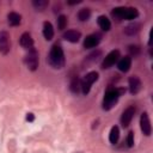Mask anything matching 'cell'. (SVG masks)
I'll list each match as a JSON object with an SVG mask.
<instances>
[{"label": "cell", "mask_w": 153, "mask_h": 153, "mask_svg": "<svg viewBox=\"0 0 153 153\" xmlns=\"http://www.w3.org/2000/svg\"><path fill=\"white\" fill-rule=\"evenodd\" d=\"M139 51H140V49H139L137 45H130V47H129V53H130L133 56H137V55H139Z\"/></svg>", "instance_id": "cell-27"}, {"label": "cell", "mask_w": 153, "mask_h": 153, "mask_svg": "<svg viewBox=\"0 0 153 153\" xmlns=\"http://www.w3.org/2000/svg\"><path fill=\"white\" fill-rule=\"evenodd\" d=\"M118 60H120V51L118 50H112L104 57V60L102 62V68L103 69H108L111 66H114Z\"/></svg>", "instance_id": "cell-6"}, {"label": "cell", "mask_w": 153, "mask_h": 153, "mask_svg": "<svg viewBox=\"0 0 153 153\" xmlns=\"http://www.w3.org/2000/svg\"><path fill=\"white\" fill-rule=\"evenodd\" d=\"M69 88L73 93H78L79 90H80V80L78 76H74L72 80H71V84H69Z\"/></svg>", "instance_id": "cell-23"}, {"label": "cell", "mask_w": 153, "mask_h": 153, "mask_svg": "<svg viewBox=\"0 0 153 153\" xmlns=\"http://www.w3.org/2000/svg\"><path fill=\"white\" fill-rule=\"evenodd\" d=\"M26 120H27L29 122H32V121L35 120V117H33V114H31V112H30V114H27V115H26Z\"/></svg>", "instance_id": "cell-28"}, {"label": "cell", "mask_w": 153, "mask_h": 153, "mask_svg": "<svg viewBox=\"0 0 153 153\" xmlns=\"http://www.w3.org/2000/svg\"><path fill=\"white\" fill-rule=\"evenodd\" d=\"M97 22H98L99 27H100L103 31H109V30L111 29V23H110V20L108 19V17H105V16H99Z\"/></svg>", "instance_id": "cell-16"}, {"label": "cell", "mask_w": 153, "mask_h": 153, "mask_svg": "<svg viewBox=\"0 0 153 153\" xmlns=\"http://www.w3.org/2000/svg\"><path fill=\"white\" fill-rule=\"evenodd\" d=\"M43 36L47 41H50L53 39L54 37V29H53V25L50 22H44L43 23Z\"/></svg>", "instance_id": "cell-14"}, {"label": "cell", "mask_w": 153, "mask_h": 153, "mask_svg": "<svg viewBox=\"0 0 153 153\" xmlns=\"http://www.w3.org/2000/svg\"><path fill=\"white\" fill-rule=\"evenodd\" d=\"M137 16H139V12H137L136 8H134V7H126V11H124V19L131 20V19L137 18Z\"/></svg>", "instance_id": "cell-18"}, {"label": "cell", "mask_w": 153, "mask_h": 153, "mask_svg": "<svg viewBox=\"0 0 153 153\" xmlns=\"http://www.w3.org/2000/svg\"><path fill=\"white\" fill-rule=\"evenodd\" d=\"M7 22L11 26H17L22 23V16L16 12H11L7 14Z\"/></svg>", "instance_id": "cell-15"}, {"label": "cell", "mask_w": 153, "mask_h": 153, "mask_svg": "<svg viewBox=\"0 0 153 153\" xmlns=\"http://www.w3.org/2000/svg\"><path fill=\"white\" fill-rule=\"evenodd\" d=\"M128 85H129V91H130L131 94H136L141 90V80L136 75H133V76L129 78Z\"/></svg>", "instance_id": "cell-10"}, {"label": "cell", "mask_w": 153, "mask_h": 153, "mask_svg": "<svg viewBox=\"0 0 153 153\" xmlns=\"http://www.w3.org/2000/svg\"><path fill=\"white\" fill-rule=\"evenodd\" d=\"M121 90L117 88H109L106 90L105 94H104V99H103V109L104 110H110L115 106V104L117 103L120 96H121Z\"/></svg>", "instance_id": "cell-2"}, {"label": "cell", "mask_w": 153, "mask_h": 153, "mask_svg": "<svg viewBox=\"0 0 153 153\" xmlns=\"http://www.w3.org/2000/svg\"><path fill=\"white\" fill-rule=\"evenodd\" d=\"M134 114H135V108H134L133 105L128 106V108L122 112V116H121V124H122V127L127 128V127L130 124V122H131V120H133V117H134Z\"/></svg>", "instance_id": "cell-7"}, {"label": "cell", "mask_w": 153, "mask_h": 153, "mask_svg": "<svg viewBox=\"0 0 153 153\" xmlns=\"http://www.w3.org/2000/svg\"><path fill=\"white\" fill-rule=\"evenodd\" d=\"M97 80H98V73L97 72H90V73H87L82 78V80L80 81V88H81L82 93L84 94H88L90 91H91V86Z\"/></svg>", "instance_id": "cell-3"}, {"label": "cell", "mask_w": 153, "mask_h": 153, "mask_svg": "<svg viewBox=\"0 0 153 153\" xmlns=\"http://www.w3.org/2000/svg\"><path fill=\"white\" fill-rule=\"evenodd\" d=\"M25 65L30 71H36L38 68V53L35 48L27 50L25 55Z\"/></svg>", "instance_id": "cell-4"}, {"label": "cell", "mask_w": 153, "mask_h": 153, "mask_svg": "<svg viewBox=\"0 0 153 153\" xmlns=\"http://www.w3.org/2000/svg\"><path fill=\"white\" fill-rule=\"evenodd\" d=\"M102 56V53L99 51V50H96V51H93L92 54H90L88 56H87V61H90V62H97L98 60H99V57Z\"/></svg>", "instance_id": "cell-25"}, {"label": "cell", "mask_w": 153, "mask_h": 153, "mask_svg": "<svg viewBox=\"0 0 153 153\" xmlns=\"http://www.w3.org/2000/svg\"><path fill=\"white\" fill-rule=\"evenodd\" d=\"M48 63L57 69H61L65 66V54L62 48L59 44H55L51 47L49 55H48Z\"/></svg>", "instance_id": "cell-1"}, {"label": "cell", "mask_w": 153, "mask_h": 153, "mask_svg": "<svg viewBox=\"0 0 153 153\" xmlns=\"http://www.w3.org/2000/svg\"><path fill=\"white\" fill-rule=\"evenodd\" d=\"M80 37H81V33L79 31H76V30H67L66 32H63V38L66 41L71 42V43L79 42Z\"/></svg>", "instance_id": "cell-11"}, {"label": "cell", "mask_w": 153, "mask_h": 153, "mask_svg": "<svg viewBox=\"0 0 153 153\" xmlns=\"http://www.w3.org/2000/svg\"><path fill=\"white\" fill-rule=\"evenodd\" d=\"M90 17H91V11H90V8H81V10L78 12V18H79V20H81V22L88 20Z\"/></svg>", "instance_id": "cell-22"}, {"label": "cell", "mask_w": 153, "mask_h": 153, "mask_svg": "<svg viewBox=\"0 0 153 153\" xmlns=\"http://www.w3.org/2000/svg\"><path fill=\"white\" fill-rule=\"evenodd\" d=\"M124 11H126V7H116L111 11V16L117 20H122L124 19Z\"/></svg>", "instance_id": "cell-19"}, {"label": "cell", "mask_w": 153, "mask_h": 153, "mask_svg": "<svg viewBox=\"0 0 153 153\" xmlns=\"http://www.w3.org/2000/svg\"><path fill=\"white\" fill-rule=\"evenodd\" d=\"M19 42H20V45L23 48H25L26 50L33 48V39H32V37H31V35L29 32H24L20 36V41Z\"/></svg>", "instance_id": "cell-13"}, {"label": "cell", "mask_w": 153, "mask_h": 153, "mask_svg": "<svg viewBox=\"0 0 153 153\" xmlns=\"http://www.w3.org/2000/svg\"><path fill=\"white\" fill-rule=\"evenodd\" d=\"M11 50V37L7 31H0V53L2 55L8 54Z\"/></svg>", "instance_id": "cell-5"}, {"label": "cell", "mask_w": 153, "mask_h": 153, "mask_svg": "<svg viewBox=\"0 0 153 153\" xmlns=\"http://www.w3.org/2000/svg\"><path fill=\"white\" fill-rule=\"evenodd\" d=\"M99 42H100V36L97 33H92V35H88L84 39V47L86 49H91V48L97 47L99 44Z\"/></svg>", "instance_id": "cell-9"}, {"label": "cell", "mask_w": 153, "mask_h": 153, "mask_svg": "<svg viewBox=\"0 0 153 153\" xmlns=\"http://www.w3.org/2000/svg\"><path fill=\"white\" fill-rule=\"evenodd\" d=\"M118 139H120V129L117 126H114L110 130V134H109V141L112 145H115V143H117Z\"/></svg>", "instance_id": "cell-17"}, {"label": "cell", "mask_w": 153, "mask_h": 153, "mask_svg": "<svg viewBox=\"0 0 153 153\" xmlns=\"http://www.w3.org/2000/svg\"><path fill=\"white\" fill-rule=\"evenodd\" d=\"M66 26H67V17L63 16V14L59 16V18H57V27H59V30H63Z\"/></svg>", "instance_id": "cell-24"}, {"label": "cell", "mask_w": 153, "mask_h": 153, "mask_svg": "<svg viewBox=\"0 0 153 153\" xmlns=\"http://www.w3.org/2000/svg\"><path fill=\"white\" fill-rule=\"evenodd\" d=\"M140 128H141V131L146 135V136H149L151 133H152V126H151V121H149V117H148V114L147 112H143L140 117Z\"/></svg>", "instance_id": "cell-8"}, {"label": "cell", "mask_w": 153, "mask_h": 153, "mask_svg": "<svg viewBox=\"0 0 153 153\" xmlns=\"http://www.w3.org/2000/svg\"><path fill=\"white\" fill-rule=\"evenodd\" d=\"M81 0H76V1H68V5H75V4H80Z\"/></svg>", "instance_id": "cell-29"}, {"label": "cell", "mask_w": 153, "mask_h": 153, "mask_svg": "<svg viewBox=\"0 0 153 153\" xmlns=\"http://www.w3.org/2000/svg\"><path fill=\"white\" fill-rule=\"evenodd\" d=\"M130 67H131V59H130V56H124V57H122V59H120L117 61V68L121 72H123V73L128 72L130 69Z\"/></svg>", "instance_id": "cell-12"}, {"label": "cell", "mask_w": 153, "mask_h": 153, "mask_svg": "<svg viewBox=\"0 0 153 153\" xmlns=\"http://www.w3.org/2000/svg\"><path fill=\"white\" fill-rule=\"evenodd\" d=\"M140 30V24L137 23H133V24H129L126 29H124V32L129 36H133L135 33H137V31Z\"/></svg>", "instance_id": "cell-21"}, {"label": "cell", "mask_w": 153, "mask_h": 153, "mask_svg": "<svg viewBox=\"0 0 153 153\" xmlns=\"http://www.w3.org/2000/svg\"><path fill=\"white\" fill-rule=\"evenodd\" d=\"M127 146L128 147H133L134 146V133L129 131L128 136H127Z\"/></svg>", "instance_id": "cell-26"}, {"label": "cell", "mask_w": 153, "mask_h": 153, "mask_svg": "<svg viewBox=\"0 0 153 153\" xmlns=\"http://www.w3.org/2000/svg\"><path fill=\"white\" fill-rule=\"evenodd\" d=\"M48 5H49V1L47 0H33L32 1V6L35 7L36 11H43L48 7Z\"/></svg>", "instance_id": "cell-20"}]
</instances>
